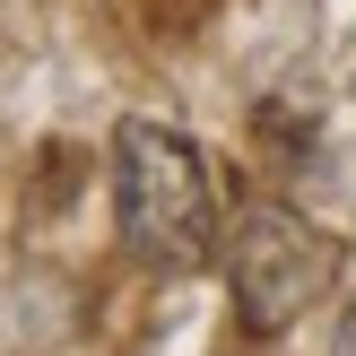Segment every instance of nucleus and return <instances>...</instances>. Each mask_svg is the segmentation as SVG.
<instances>
[{"instance_id": "7ed1b4c3", "label": "nucleus", "mask_w": 356, "mask_h": 356, "mask_svg": "<svg viewBox=\"0 0 356 356\" xmlns=\"http://www.w3.org/2000/svg\"><path fill=\"white\" fill-rule=\"evenodd\" d=\"M330 356H356V305L339 313V330H330Z\"/></svg>"}, {"instance_id": "f257e3e1", "label": "nucleus", "mask_w": 356, "mask_h": 356, "mask_svg": "<svg viewBox=\"0 0 356 356\" xmlns=\"http://www.w3.org/2000/svg\"><path fill=\"white\" fill-rule=\"evenodd\" d=\"M113 226L131 243L139 270L156 278H191L226 252L218 243V191H209V165L183 131L165 122H122L113 131Z\"/></svg>"}, {"instance_id": "f03ea898", "label": "nucleus", "mask_w": 356, "mask_h": 356, "mask_svg": "<svg viewBox=\"0 0 356 356\" xmlns=\"http://www.w3.org/2000/svg\"><path fill=\"white\" fill-rule=\"evenodd\" d=\"M339 278V243L313 218H296L287 200H252L226 235V287H235L243 330H287L305 305H322V287Z\"/></svg>"}]
</instances>
